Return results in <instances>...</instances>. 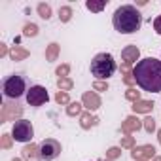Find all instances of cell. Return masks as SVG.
<instances>
[{"mask_svg":"<svg viewBox=\"0 0 161 161\" xmlns=\"http://www.w3.org/2000/svg\"><path fill=\"white\" fill-rule=\"evenodd\" d=\"M133 112L135 114H150L152 110H153V103L152 101H136V103H133Z\"/></svg>","mask_w":161,"mask_h":161,"instance_id":"5bb4252c","label":"cell"},{"mask_svg":"<svg viewBox=\"0 0 161 161\" xmlns=\"http://www.w3.org/2000/svg\"><path fill=\"white\" fill-rule=\"evenodd\" d=\"M49 101V95H47V89L42 87V86H32L29 91H27V103L31 106H42Z\"/></svg>","mask_w":161,"mask_h":161,"instance_id":"8992f818","label":"cell"},{"mask_svg":"<svg viewBox=\"0 0 161 161\" xmlns=\"http://www.w3.org/2000/svg\"><path fill=\"white\" fill-rule=\"evenodd\" d=\"M23 159L25 161H40L42 159V155H40V146H36V144H27L23 150Z\"/></svg>","mask_w":161,"mask_h":161,"instance_id":"4fadbf2b","label":"cell"},{"mask_svg":"<svg viewBox=\"0 0 161 161\" xmlns=\"http://www.w3.org/2000/svg\"><path fill=\"white\" fill-rule=\"evenodd\" d=\"M153 161H161V157H153Z\"/></svg>","mask_w":161,"mask_h":161,"instance_id":"d590c367","label":"cell"},{"mask_svg":"<svg viewBox=\"0 0 161 161\" xmlns=\"http://www.w3.org/2000/svg\"><path fill=\"white\" fill-rule=\"evenodd\" d=\"M121 148H135V136L125 135V136L121 138Z\"/></svg>","mask_w":161,"mask_h":161,"instance_id":"f546056e","label":"cell"},{"mask_svg":"<svg viewBox=\"0 0 161 161\" xmlns=\"http://www.w3.org/2000/svg\"><path fill=\"white\" fill-rule=\"evenodd\" d=\"M14 161H23V159H14Z\"/></svg>","mask_w":161,"mask_h":161,"instance_id":"8d00e7d4","label":"cell"},{"mask_svg":"<svg viewBox=\"0 0 161 161\" xmlns=\"http://www.w3.org/2000/svg\"><path fill=\"white\" fill-rule=\"evenodd\" d=\"M29 55H31V53H29V49L19 47V46H15V47H12V49H10V59H12V61H25Z\"/></svg>","mask_w":161,"mask_h":161,"instance_id":"2e32d148","label":"cell"},{"mask_svg":"<svg viewBox=\"0 0 161 161\" xmlns=\"http://www.w3.org/2000/svg\"><path fill=\"white\" fill-rule=\"evenodd\" d=\"M82 104H84V108H87V112H95L101 106V97L95 91H86L82 97Z\"/></svg>","mask_w":161,"mask_h":161,"instance_id":"30bf717a","label":"cell"},{"mask_svg":"<svg viewBox=\"0 0 161 161\" xmlns=\"http://www.w3.org/2000/svg\"><path fill=\"white\" fill-rule=\"evenodd\" d=\"M55 101H57V104H70V97H68V93H64V91H59V93L55 95Z\"/></svg>","mask_w":161,"mask_h":161,"instance_id":"484cf974","label":"cell"},{"mask_svg":"<svg viewBox=\"0 0 161 161\" xmlns=\"http://www.w3.org/2000/svg\"><path fill=\"white\" fill-rule=\"evenodd\" d=\"M114 29L119 34H133L142 25V15L135 6H119L112 17Z\"/></svg>","mask_w":161,"mask_h":161,"instance_id":"7a4b0ae2","label":"cell"},{"mask_svg":"<svg viewBox=\"0 0 161 161\" xmlns=\"http://www.w3.org/2000/svg\"><path fill=\"white\" fill-rule=\"evenodd\" d=\"M86 6H87V10L89 12H103L104 8H106V2L103 0V2H95V0H87L86 2Z\"/></svg>","mask_w":161,"mask_h":161,"instance_id":"ffe728a7","label":"cell"},{"mask_svg":"<svg viewBox=\"0 0 161 161\" xmlns=\"http://www.w3.org/2000/svg\"><path fill=\"white\" fill-rule=\"evenodd\" d=\"M153 29H155V32L161 36V15H159V17H155V21H153Z\"/></svg>","mask_w":161,"mask_h":161,"instance_id":"d6a6232c","label":"cell"},{"mask_svg":"<svg viewBox=\"0 0 161 161\" xmlns=\"http://www.w3.org/2000/svg\"><path fill=\"white\" fill-rule=\"evenodd\" d=\"M59 153H61V144H59L55 138H46V140L40 144V155H42V159L53 161Z\"/></svg>","mask_w":161,"mask_h":161,"instance_id":"52a82bcc","label":"cell"},{"mask_svg":"<svg viewBox=\"0 0 161 161\" xmlns=\"http://www.w3.org/2000/svg\"><path fill=\"white\" fill-rule=\"evenodd\" d=\"M38 34V27L34 23H27L23 27V36H36Z\"/></svg>","mask_w":161,"mask_h":161,"instance_id":"cb8c5ba5","label":"cell"},{"mask_svg":"<svg viewBox=\"0 0 161 161\" xmlns=\"http://www.w3.org/2000/svg\"><path fill=\"white\" fill-rule=\"evenodd\" d=\"M116 72V61L110 53H99L91 61V74L97 80H108Z\"/></svg>","mask_w":161,"mask_h":161,"instance_id":"3957f363","label":"cell"},{"mask_svg":"<svg viewBox=\"0 0 161 161\" xmlns=\"http://www.w3.org/2000/svg\"><path fill=\"white\" fill-rule=\"evenodd\" d=\"M157 140H159V144H161V129L157 131Z\"/></svg>","mask_w":161,"mask_h":161,"instance_id":"e575fe53","label":"cell"},{"mask_svg":"<svg viewBox=\"0 0 161 161\" xmlns=\"http://www.w3.org/2000/svg\"><path fill=\"white\" fill-rule=\"evenodd\" d=\"M99 123V118L93 116L91 112H84L82 116H80V125H82V129H91Z\"/></svg>","mask_w":161,"mask_h":161,"instance_id":"9a60e30c","label":"cell"},{"mask_svg":"<svg viewBox=\"0 0 161 161\" xmlns=\"http://www.w3.org/2000/svg\"><path fill=\"white\" fill-rule=\"evenodd\" d=\"M140 127H142V121H140L136 116H129V118L121 123V133H123V135H133V133H136Z\"/></svg>","mask_w":161,"mask_h":161,"instance_id":"7c38bea8","label":"cell"},{"mask_svg":"<svg viewBox=\"0 0 161 161\" xmlns=\"http://www.w3.org/2000/svg\"><path fill=\"white\" fill-rule=\"evenodd\" d=\"M10 51H8V46L6 44H0V57H4V55H8Z\"/></svg>","mask_w":161,"mask_h":161,"instance_id":"836d02e7","label":"cell"},{"mask_svg":"<svg viewBox=\"0 0 161 161\" xmlns=\"http://www.w3.org/2000/svg\"><path fill=\"white\" fill-rule=\"evenodd\" d=\"M93 91H108V84L103 82V80H97L93 84Z\"/></svg>","mask_w":161,"mask_h":161,"instance_id":"1f68e13d","label":"cell"},{"mask_svg":"<svg viewBox=\"0 0 161 161\" xmlns=\"http://www.w3.org/2000/svg\"><path fill=\"white\" fill-rule=\"evenodd\" d=\"M23 108L19 104H2V112H0V121H15V118H21Z\"/></svg>","mask_w":161,"mask_h":161,"instance_id":"ba28073f","label":"cell"},{"mask_svg":"<svg viewBox=\"0 0 161 161\" xmlns=\"http://www.w3.org/2000/svg\"><path fill=\"white\" fill-rule=\"evenodd\" d=\"M125 99L131 101V103H136V101H140V91H136L135 87H129L125 91Z\"/></svg>","mask_w":161,"mask_h":161,"instance_id":"603a6c76","label":"cell"},{"mask_svg":"<svg viewBox=\"0 0 161 161\" xmlns=\"http://www.w3.org/2000/svg\"><path fill=\"white\" fill-rule=\"evenodd\" d=\"M2 89H4V95H6L8 99H19V97H23V95H27V91H29V89H27V84H25V78L19 76V74L10 76L6 82H4Z\"/></svg>","mask_w":161,"mask_h":161,"instance_id":"277c9868","label":"cell"},{"mask_svg":"<svg viewBox=\"0 0 161 161\" xmlns=\"http://www.w3.org/2000/svg\"><path fill=\"white\" fill-rule=\"evenodd\" d=\"M57 57H59V44H49L47 46V49H46V59L47 61H57Z\"/></svg>","mask_w":161,"mask_h":161,"instance_id":"ac0fdd59","label":"cell"},{"mask_svg":"<svg viewBox=\"0 0 161 161\" xmlns=\"http://www.w3.org/2000/svg\"><path fill=\"white\" fill-rule=\"evenodd\" d=\"M138 161H146V159H138Z\"/></svg>","mask_w":161,"mask_h":161,"instance_id":"74e56055","label":"cell"},{"mask_svg":"<svg viewBox=\"0 0 161 161\" xmlns=\"http://www.w3.org/2000/svg\"><path fill=\"white\" fill-rule=\"evenodd\" d=\"M121 74H123V82H125L129 87H131L133 84H136V82H135V76H133V72H131V70H123Z\"/></svg>","mask_w":161,"mask_h":161,"instance_id":"f1b7e54d","label":"cell"},{"mask_svg":"<svg viewBox=\"0 0 161 161\" xmlns=\"http://www.w3.org/2000/svg\"><path fill=\"white\" fill-rule=\"evenodd\" d=\"M57 87L66 93V91H70V89L74 87V82H72L70 78H59V80H57Z\"/></svg>","mask_w":161,"mask_h":161,"instance_id":"d6986e66","label":"cell"},{"mask_svg":"<svg viewBox=\"0 0 161 161\" xmlns=\"http://www.w3.org/2000/svg\"><path fill=\"white\" fill-rule=\"evenodd\" d=\"M36 10H38V15L42 17V19H49L51 17V8H49V4H38L36 6Z\"/></svg>","mask_w":161,"mask_h":161,"instance_id":"44dd1931","label":"cell"},{"mask_svg":"<svg viewBox=\"0 0 161 161\" xmlns=\"http://www.w3.org/2000/svg\"><path fill=\"white\" fill-rule=\"evenodd\" d=\"M121 155V148H118V146H112V148H108V152H106V159H118Z\"/></svg>","mask_w":161,"mask_h":161,"instance_id":"d4e9b609","label":"cell"},{"mask_svg":"<svg viewBox=\"0 0 161 161\" xmlns=\"http://www.w3.org/2000/svg\"><path fill=\"white\" fill-rule=\"evenodd\" d=\"M135 82L148 93H161V61L146 57L133 66Z\"/></svg>","mask_w":161,"mask_h":161,"instance_id":"6da1fadb","label":"cell"},{"mask_svg":"<svg viewBox=\"0 0 161 161\" xmlns=\"http://www.w3.org/2000/svg\"><path fill=\"white\" fill-rule=\"evenodd\" d=\"M12 140H14V136L8 135V133H4V135H2V142H0V146H2L4 150H10V148H12Z\"/></svg>","mask_w":161,"mask_h":161,"instance_id":"83f0119b","label":"cell"},{"mask_svg":"<svg viewBox=\"0 0 161 161\" xmlns=\"http://www.w3.org/2000/svg\"><path fill=\"white\" fill-rule=\"evenodd\" d=\"M12 136L17 142H31L32 136H34L32 123L29 119H17L14 123V127H12Z\"/></svg>","mask_w":161,"mask_h":161,"instance_id":"5b68a950","label":"cell"},{"mask_svg":"<svg viewBox=\"0 0 161 161\" xmlns=\"http://www.w3.org/2000/svg\"><path fill=\"white\" fill-rule=\"evenodd\" d=\"M106 161H112V159H106Z\"/></svg>","mask_w":161,"mask_h":161,"instance_id":"f35d334b","label":"cell"},{"mask_svg":"<svg viewBox=\"0 0 161 161\" xmlns=\"http://www.w3.org/2000/svg\"><path fill=\"white\" fill-rule=\"evenodd\" d=\"M68 72H70V66H68V64H61V66H57V70H55V74H57L59 78H66Z\"/></svg>","mask_w":161,"mask_h":161,"instance_id":"4dcf8cb0","label":"cell"},{"mask_svg":"<svg viewBox=\"0 0 161 161\" xmlns=\"http://www.w3.org/2000/svg\"><path fill=\"white\" fill-rule=\"evenodd\" d=\"M121 57H123V63H127V64H136L138 63V57H140V49L136 47V46H127V47H123V51H121Z\"/></svg>","mask_w":161,"mask_h":161,"instance_id":"8fae6325","label":"cell"},{"mask_svg":"<svg viewBox=\"0 0 161 161\" xmlns=\"http://www.w3.org/2000/svg\"><path fill=\"white\" fill-rule=\"evenodd\" d=\"M82 108H84L82 103H70V104L66 106V114H68L70 118H74V116H82Z\"/></svg>","mask_w":161,"mask_h":161,"instance_id":"e0dca14e","label":"cell"},{"mask_svg":"<svg viewBox=\"0 0 161 161\" xmlns=\"http://www.w3.org/2000/svg\"><path fill=\"white\" fill-rule=\"evenodd\" d=\"M131 155H133V159H135V161H138V159H146V161H150V159H153V157H155V148H153L152 144H144V146L133 148Z\"/></svg>","mask_w":161,"mask_h":161,"instance_id":"9c48e42d","label":"cell"},{"mask_svg":"<svg viewBox=\"0 0 161 161\" xmlns=\"http://www.w3.org/2000/svg\"><path fill=\"white\" fill-rule=\"evenodd\" d=\"M142 127H144L148 133H153V131H155V119H153V118H146V119L142 121Z\"/></svg>","mask_w":161,"mask_h":161,"instance_id":"4316f807","label":"cell"},{"mask_svg":"<svg viewBox=\"0 0 161 161\" xmlns=\"http://www.w3.org/2000/svg\"><path fill=\"white\" fill-rule=\"evenodd\" d=\"M70 17H72V8H70V6H63V8L59 10V19H61L63 23H68Z\"/></svg>","mask_w":161,"mask_h":161,"instance_id":"7402d4cb","label":"cell"}]
</instances>
